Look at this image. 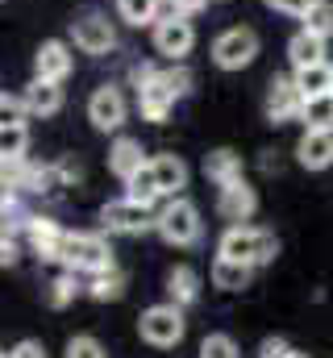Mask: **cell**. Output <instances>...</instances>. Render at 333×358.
<instances>
[{
	"mask_svg": "<svg viewBox=\"0 0 333 358\" xmlns=\"http://www.w3.org/2000/svg\"><path fill=\"white\" fill-rule=\"evenodd\" d=\"M121 292H125V275H121L117 267L96 271L92 283H87V296H92V300H117Z\"/></svg>",
	"mask_w": 333,
	"mask_h": 358,
	"instance_id": "26",
	"label": "cell"
},
{
	"mask_svg": "<svg viewBox=\"0 0 333 358\" xmlns=\"http://www.w3.org/2000/svg\"><path fill=\"white\" fill-rule=\"evenodd\" d=\"M129 200H142V204H155V200H163V187H159V176H155V163H146L138 176L129 179V192H125Z\"/></svg>",
	"mask_w": 333,
	"mask_h": 358,
	"instance_id": "25",
	"label": "cell"
},
{
	"mask_svg": "<svg viewBox=\"0 0 333 358\" xmlns=\"http://www.w3.org/2000/svg\"><path fill=\"white\" fill-rule=\"evenodd\" d=\"M204 4H208V0H171V8H175V13H200Z\"/></svg>",
	"mask_w": 333,
	"mask_h": 358,
	"instance_id": "38",
	"label": "cell"
},
{
	"mask_svg": "<svg viewBox=\"0 0 333 358\" xmlns=\"http://www.w3.org/2000/svg\"><path fill=\"white\" fill-rule=\"evenodd\" d=\"M125 113H129V104H125L121 88H113V84L96 88V92H92V100H87V121H92L100 134L121 129V125H125Z\"/></svg>",
	"mask_w": 333,
	"mask_h": 358,
	"instance_id": "10",
	"label": "cell"
},
{
	"mask_svg": "<svg viewBox=\"0 0 333 358\" xmlns=\"http://www.w3.org/2000/svg\"><path fill=\"white\" fill-rule=\"evenodd\" d=\"M142 167H146L142 142H138V138H117V142H113V150H108V171H113L117 179H125V183H129V179L138 176Z\"/></svg>",
	"mask_w": 333,
	"mask_h": 358,
	"instance_id": "16",
	"label": "cell"
},
{
	"mask_svg": "<svg viewBox=\"0 0 333 358\" xmlns=\"http://www.w3.org/2000/svg\"><path fill=\"white\" fill-rule=\"evenodd\" d=\"M4 358H46V350H42V342H29V338H25V342H17Z\"/></svg>",
	"mask_w": 333,
	"mask_h": 358,
	"instance_id": "36",
	"label": "cell"
},
{
	"mask_svg": "<svg viewBox=\"0 0 333 358\" xmlns=\"http://www.w3.org/2000/svg\"><path fill=\"white\" fill-rule=\"evenodd\" d=\"M183 313H179V304H155V308H146L142 317H138V334H142V342H150V346H159V350H171V346H179L183 342Z\"/></svg>",
	"mask_w": 333,
	"mask_h": 358,
	"instance_id": "5",
	"label": "cell"
},
{
	"mask_svg": "<svg viewBox=\"0 0 333 358\" xmlns=\"http://www.w3.org/2000/svg\"><path fill=\"white\" fill-rule=\"evenodd\" d=\"M0 263H4V267H13V263H17V242H13L8 234H4V242H0Z\"/></svg>",
	"mask_w": 333,
	"mask_h": 358,
	"instance_id": "37",
	"label": "cell"
},
{
	"mask_svg": "<svg viewBox=\"0 0 333 358\" xmlns=\"http://www.w3.org/2000/svg\"><path fill=\"white\" fill-rule=\"evenodd\" d=\"M46 300H50V308H67V304L76 300V275H59V279L50 283Z\"/></svg>",
	"mask_w": 333,
	"mask_h": 358,
	"instance_id": "31",
	"label": "cell"
},
{
	"mask_svg": "<svg viewBox=\"0 0 333 358\" xmlns=\"http://www.w3.org/2000/svg\"><path fill=\"white\" fill-rule=\"evenodd\" d=\"M155 229L163 234V242H171V246H192L200 238V208L192 200L175 196V200H166L159 208V225Z\"/></svg>",
	"mask_w": 333,
	"mask_h": 358,
	"instance_id": "4",
	"label": "cell"
},
{
	"mask_svg": "<svg viewBox=\"0 0 333 358\" xmlns=\"http://www.w3.org/2000/svg\"><path fill=\"white\" fill-rule=\"evenodd\" d=\"M254 55H258V34L246 29V25H234L213 42V63L221 71H242V67L254 63Z\"/></svg>",
	"mask_w": 333,
	"mask_h": 358,
	"instance_id": "7",
	"label": "cell"
},
{
	"mask_svg": "<svg viewBox=\"0 0 333 358\" xmlns=\"http://www.w3.org/2000/svg\"><path fill=\"white\" fill-rule=\"evenodd\" d=\"M296 88L304 100L321 96V92H333V63H317V67H296Z\"/></svg>",
	"mask_w": 333,
	"mask_h": 358,
	"instance_id": "22",
	"label": "cell"
},
{
	"mask_svg": "<svg viewBox=\"0 0 333 358\" xmlns=\"http://www.w3.org/2000/svg\"><path fill=\"white\" fill-rule=\"evenodd\" d=\"M300 21H304V29H309V34L333 38V4H330V0H317V4H313Z\"/></svg>",
	"mask_w": 333,
	"mask_h": 358,
	"instance_id": "29",
	"label": "cell"
},
{
	"mask_svg": "<svg viewBox=\"0 0 333 358\" xmlns=\"http://www.w3.org/2000/svg\"><path fill=\"white\" fill-rule=\"evenodd\" d=\"M71 46L67 42H59V38H50V42H42L38 46V55H34V76L38 80H55V84H63L67 76H71Z\"/></svg>",
	"mask_w": 333,
	"mask_h": 358,
	"instance_id": "12",
	"label": "cell"
},
{
	"mask_svg": "<svg viewBox=\"0 0 333 358\" xmlns=\"http://www.w3.org/2000/svg\"><path fill=\"white\" fill-rule=\"evenodd\" d=\"M59 263L71 267V271H92V275H96V271L113 267V246H108L100 234H67Z\"/></svg>",
	"mask_w": 333,
	"mask_h": 358,
	"instance_id": "6",
	"label": "cell"
},
{
	"mask_svg": "<svg viewBox=\"0 0 333 358\" xmlns=\"http://www.w3.org/2000/svg\"><path fill=\"white\" fill-rule=\"evenodd\" d=\"M250 275H254L250 263L225 259V255H217V263H213V283H217L221 292H242V287L250 283Z\"/></svg>",
	"mask_w": 333,
	"mask_h": 358,
	"instance_id": "21",
	"label": "cell"
},
{
	"mask_svg": "<svg viewBox=\"0 0 333 358\" xmlns=\"http://www.w3.org/2000/svg\"><path fill=\"white\" fill-rule=\"evenodd\" d=\"M63 358H108V355H104V346H100L96 338L80 334V338H71V342H67V355H63Z\"/></svg>",
	"mask_w": 333,
	"mask_h": 358,
	"instance_id": "32",
	"label": "cell"
},
{
	"mask_svg": "<svg viewBox=\"0 0 333 358\" xmlns=\"http://www.w3.org/2000/svg\"><path fill=\"white\" fill-rule=\"evenodd\" d=\"M300 121H304L309 129H333V92H321V96L304 100Z\"/></svg>",
	"mask_w": 333,
	"mask_h": 358,
	"instance_id": "24",
	"label": "cell"
},
{
	"mask_svg": "<svg viewBox=\"0 0 333 358\" xmlns=\"http://www.w3.org/2000/svg\"><path fill=\"white\" fill-rule=\"evenodd\" d=\"M292 358H309V355H296V350H292Z\"/></svg>",
	"mask_w": 333,
	"mask_h": 358,
	"instance_id": "39",
	"label": "cell"
},
{
	"mask_svg": "<svg viewBox=\"0 0 333 358\" xmlns=\"http://www.w3.org/2000/svg\"><path fill=\"white\" fill-rule=\"evenodd\" d=\"M275 250H279L275 234H271V229H250V225H229V229L221 234V246H217V255L238 259V263H250V267L271 263Z\"/></svg>",
	"mask_w": 333,
	"mask_h": 358,
	"instance_id": "2",
	"label": "cell"
},
{
	"mask_svg": "<svg viewBox=\"0 0 333 358\" xmlns=\"http://www.w3.org/2000/svg\"><path fill=\"white\" fill-rule=\"evenodd\" d=\"M200 358H238V342L229 334H208L200 342Z\"/></svg>",
	"mask_w": 333,
	"mask_h": 358,
	"instance_id": "30",
	"label": "cell"
},
{
	"mask_svg": "<svg viewBox=\"0 0 333 358\" xmlns=\"http://www.w3.org/2000/svg\"><path fill=\"white\" fill-rule=\"evenodd\" d=\"M166 296H171V304H196V296H200V275L192 267H171L166 271Z\"/></svg>",
	"mask_w": 333,
	"mask_h": 358,
	"instance_id": "20",
	"label": "cell"
},
{
	"mask_svg": "<svg viewBox=\"0 0 333 358\" xmlns=\"http://www.w3.org/2000/svg\"><path fill=\"white\" fill-rule=\"evenodd\" d=\"M100 225L108 229V234H146V229H155L159 225V213H155V204H142V200H108L104 208H100Z\"/></svg>",
	"mask_w": 333,
	"mask_h": 358,
	"instance_id": "3",
	"label": "cell"
},
{
	"mask_svg": "<svg viewBox=\"0 0 333 358\" xmlns=\"http://www.w3.org/2000/svg\"><path fill=\"white\" fill-rule=\"evenodd\" d=\"M150 163H155V176H159L163 196H175L179 187H187V167H183L179 155H159V159H150Z\"/></svg>",
	"mask_w": 333,
	"mask_h": 358,
	"instance_id": "23",
	"label": "cell"
},
{
	"mask_svg": "<svg viewBox=\"0 0 333 358\" xmlns=\"http://www.w3.org/2000/svg\"><path fill=\"white\" fill-rule=\"evenodd\" d=\"M296 159L309 171L333 167V129H304V138L296 142Z\"/></svg>",
	"mask_w": 333,
	"mask_h": 358,
	"instance_id": "13",
	"label": "cell"
},
{
	"mask_svg": "<svg viewBox=\"0 0 333 358\" xmlns=\"http://www.w3.org/2000/svg\"><path fill=\"white\" fill-rule=\"evenodd\" d=\"M25 229H29V246L38 250V259H59V255H63L67 234H63L50 217H25Z\"/></svg>",
	"mask_w": 333,
	"mask_h": 358,
	"instance_id": "15",
	"label": "cell"
},
{
	"mask_svg": "<svg viewBox=\"0 0 333 358\" xmlns=\"http://www.w3.org/2000/svg\"><path fill=\"white\" fill-rule=\"evenodd\" d=\"M0 113H4V125H8V121H21V117L29 113V104H25V92H21V96H8V92H4V100H0Z\"/></svg>",
	"mask_w": 333,
	"mask_h": 358,
	"instance_id": "33",
	"label": "cell"
},
{
	"mask_svg": "<svg viewBox=\"0 0 333 358\" xmlns=\"http://www.w3.org/2000/svg\"><path fill=\"white\" fill-rule=\"evenodd\" d=\"M25 104H29V117H55L63 108V88L55 80H38L25 88Z\"/></svg>",
	"mask_w": 333,
	"mask_h": 358,
	"instance_id": "17",
	"label": "cell"
},
{
	"mask_svg": "<svg viewBox=\"0 0 333 358\" xmlns=\"http://www.w3.org/2000/svg\"><path fill=\"white\" fill-rule=\"evenodd\" d=\"M313 4H317V0H267V8H275V13H288V17H304Z\"/></svg>",
	"mask_w": 333,
	"mask_h": 358,
	"instance_id": "34",
	"label": "cell"
},
{
	"mask_svg": "<svg viewBox=\"0 0 333 358\" xmlns=\"http://www.w3.org/2000/svg\"><path fill=\"white\" fill-rule=\"evenodd\" d=\"M288 59H292V67H317V63H325V38L300 29V34L288 42Z\"/></svg>",
	"mask_w": 333,
	"mask_h": 358,
	"instance_id": "18",
	"label": "cell"
},
{
	"mask_svg": "<svg viewBox=\"0 0 333 358\" xmlns=\"http://www.w3.org/2000/svg\"><path fill=\"white\" fill-rule=\"evenodd\" d=\"M192 46H196V29H192V21H187V13H166L155 21V50L166 55V59H183V55H192Z\"/></svg>",
	"mask_w": 333,
	"mask_h": 358,
	"instance_id": "8",
	"label": "cell"
},
{
	"mask_svg": "<svg viewBox=\"0 0 333 358\" xmlns=\"http://www.w3.org/2000/svg\"><path fill=\"white\" fill-rule=\"evenodd\" d=\"M217 208H221V217L225 221H234V225H242L254 217V208H258V196H254V187H250L246 179H238V183H225L221 187V200H217Z\"/></svg>",
	"mask_w": 333,
	"mask_h": 358,
	"instance_id": "14",
	"label": "cell"
},
{
	"mask_svg": "<svg viewBox=\"0 0 333 358\" xmlns=\"http://www.w3.org/2000/svg\"><path fill=\"white\" fill-rule=\"evenodd\" d=\"M300 113H304V96L296 88V80L275 76V80L267 84V117H271L275 125H283V121H300Z\"/></svg>",
	"mask_w": 333,
	"mask_h": 358,
	"instance_id": "11",
	"label": "cell"
},
{
	"mask_svg": "<svg viewBox=\"0 0 333 358\" xmlns=\"http://www.w3.org/2000/svg\"><path fill=\"white\" fill-rule=\"evenodd\" d=\"M117 13L129 25H155L159 21V0H117Z\"/></svg>",
	"mask_w": 333,
	"mask_h": 358,
	"instance_id": "28",
	"label": "cell"
},
{
	"mask_svg": "<svg viewBox=\"0 0 333 358\" xmlns=\"http://www.w3.org/2000/svg\"><path fill=\"white\" fill-rule=\"evenodd\" d=\"M258 358H292V346H288L283 338H262V346H258Z\"/></svg>",
	"mask_w": 333,
	"mask_h": 358,
	"instance_id": "35",
	"label": "cell"
},
{
	"mask_svg": "<svg viewBox=\"0 0 333 358\" xmlns=\"http://www.w3.org/2000/svg\"><path fill=\"white\" fill-rule=\"evenodd\" d=\"M134 84H138V108L146 121H166V113L175 108V100H183L192 92V76L183 67H166V71H155V67H134Z\"/></svg>",
	"mask_w": 333,
	"mask_h": 358,
	"instance_id": "1",
	"label": "cell"
},
{
	"mask_svg": "<svg viewBox=\"0 0 333 358\" xmlns=\"http://www.w3.org/2000/svg\"><path fill=\"white\" fill-rule=\"evenodd\" d=\"M71 42L83 55H108L117 46V29L104 13H83L80 21H71Z\"/></svg>",
	"mask_w": 333,
	"mask_h": 358,
	"instance_id": "9",
	"label": "cell"
},
{
	"mask_svg": "<svg viewBox=\"0 0 333 358\" xmlns=\"http://www.w3.org/2000/svg\"><path fill=\"white\" fill-rule=\"evenodd\" d=\"M25 150H29V129H25V121H8V125L0 129V155H4V159H25Z\"/></svg>",
	"mask_w": 333,
	"mask_h": 358,
	"instance_id": "27",
	"label": "cell"
},
{
	"mask_svg": "<svg viewBox=\"0 0 333 358\" xmlns=\"http://www.w3.org/2000/svg\"><path fill=\"white\" fill-rule=\"evenodd\" d=\"M204 176L213 179L217 187L238 183V179H242V159H238L234 150H225V146H221V150H208V155H204Z\"/></svg>",
	"mask_w": 333,
	"mask_h": 358,
	"instance_id": "19",
	"label": "cell"
}]
</instances>
